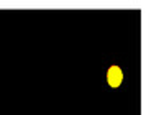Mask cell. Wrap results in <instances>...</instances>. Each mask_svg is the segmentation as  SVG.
<instances>
[{
	"instance_id": "1",
	"label": "cell",
	"mask_w": 151,
	"mask_h": 115,
	"mask_svg": "<svg viewBox=\"0 0 151 115\" xmlns=\"http://www.w3.org/2000/svg\"><path fill=\"white\" fill-rule=\"evenodd\" d=\"M123 80V71H122L118 66H110L109 73H107V82H109L110 87H118Z\"/></svg>"
}]
</instances>
